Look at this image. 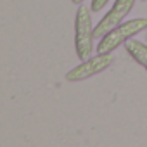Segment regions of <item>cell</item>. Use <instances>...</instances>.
I'll return each instance as SVG.
<instances>
[{
  "mask_svg": "<svg viewBox=\"0 0 147 147\" xmlns=\"http://www.w3.org/2000/svg\"><path fill=\"white\" fill-rule=\"evenodd\" d=\"M92 24V9L85 4L78 5L75 14V50L80 61H85L94 55L95 50V33Z\"/></svg>",
  "mask_w": 147,
  "mask_h": 147,
  "instance_id": "cell-1",
  "label": "cell"
},
{
  "mask_svg": "<svg viewBox=\"0 0 147 147\" xmlns=\"http://www.w3.org/2000/svg\"><path fill=\"white\" fill-rule=\"evenodd\" d=\"M71 2H73V4H75V5H82V4L85 2V0H71Z\"/></svg>",
  "mask_w": 147,
  "mask_h": 147,
  "instance_id": "cell-7",
  "label": "cell"
},
{
  "mask_svg": "<svg viewBox=\"0 0 147 147\" xmlns=\"http://www.w3.org/2000/svg\"><path fill=\"white\" fill-rule=\"evenodd\" d=\"M125 50L128 52V55L147 71V45L144 42H138L135 38H130L128 42H125Z\"/></svg>",
  "mask_w": 147,
  "mask_h": 147,
  "instance_id": "cell-5",
  "label": "cell"
},
{
  "mask_svg": "<svg viewBox=\"0 0 147 147\" xmlns=\"http://www.w3.org/2000/svg\"><path fill=\"white\" fill-rule=\"evenodd\" d=\"M113 62H114L113 54H97L85 61H80L78 66H75L66 73L64 78L69 83H80V82H85L92 76H97L100 73H104L106 69H109L113 66Z\"/></svg>",
  "mask_w": 147,
  "mask_h": 147,
  "instance_id": "cell-3",
  "label": "cell"
},
{
  "mask_svg": "<svg viewBox=\"0 0 147 147\" xmlns=\"http://www.w3.org/2000/svg\"><path fill=\"white\" fill-rule=\"evenodd\" d=\"M140 2H147V0H140Z\"/></svg>",
  "mask_w": 147,
  "mask_h": 147,
  "instance_id": "cell-8",
  "label": "cell"
},
{
  "mask_svg": "<svg viewBox=\"0 0 147 147\" xmlns=\"http://www.w3.org/2000/svg\"><path fill=\"white\" fill-rule=\"evenodd\" d=\"M107 4H109V0H92L90 9H92V12H100Z\"/></svg>",
  "mask_w": 147,
  "mask_h": 147,
  "instance_id": "cell-6",
  "label": "cell"
},
{
  "mask_svg": "<svg viewBox=\"0 0 147 147\" xmlns=\"http://www.w3.org/2000/svg\"><path fill=\"white\" fill-rule=\"evenodd\" d=\"M144 30H147V18H135L118 24L116 28L107 31L102 38H99L97 54H113L118 47L125 45V42L135 38Z\"/></svg>",
  "mask_w": 147,
  "mask_h": 147,
  "instance_id": "cell-2",
  "label": "cell"
},
{
  "mask_svg": "<svg viewBox=\"0 0 147 147\" xmlns=\"http://www.w3.org/2000/svg\"><path fill=\"white\" fill-rule=\"evenodd\" d=\"M137 0H114V4L111 5V9L107 11V14L102 16V19L97 23V26L94 28L95 38H102L107 31H111L113 28H116L118 24L126 21V16L131 12L133 5Z\"/></svg>",
  "mask_w": 147,
  "mask_h": 147,
  "instance_id": "cell-4",
  "label": "cell"
}]
</instances>
